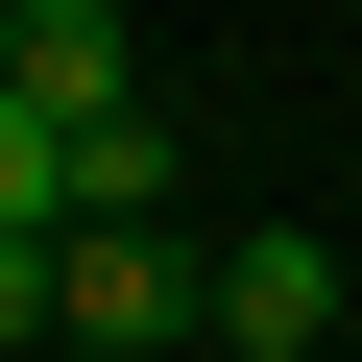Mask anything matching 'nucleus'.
I'll return each mask as SVG.
<instances>
[{"instance_id":"nucleus-1","label":"nucleus","mask_w":362,"mask_h":362,"mask_svg":"<svg viewBox=\"0 0 362 362\" xmlns=\"http://www.w3.org/2000/svg\"><path fill=\"white\" fill-rule=\"evenodd\" d=\"M338 314H362V242H290V218L218 242V362H314Z\"/></svg>"},{"instance_id":"nucleus-2","label":"nucleus","mask_w":362,"mask_h":362,"mask_svg":"<svg viewBox=\"0 0 362 362\" xmlns=\"http://www.w3.org/2000/svg\"><path fill=\"white\" fill-rule=\"evenodd\" d=\"M0 97H25V121H121V97H145L121 0H0Z\"/></svg>"},{"instance_id":"nucleus-3","label":"nucleus","mask_w":362,"mask_h":362,"mask_svg":"<svg viewBox=\"0 0 362 362\" xmlns=\"http://www.w3.org/2000/svg\"><path fill=\"white\" fill-rule=\"evenodd\" d=\"M0 242H73V121L0 97Z\"/></svg>"}]
</instances>
